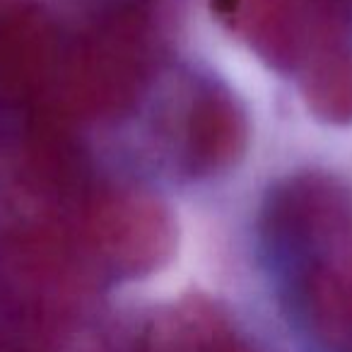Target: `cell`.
I'll use <instances>...</instances> for the list:
<instances>
[{"instance_id": "5b68a950", "label": "cell", "mask_w": 352, "mask_h": 352, "mask_svg": "<svg viewBox=\"0 0 352 352\" xmlns=\"http://www.w3.org/2000/svg\"><path fill=\"white\" fill-rule=\"evenodd\" d=\"M210 6L217 20L270 68L297 73L318 0H210Z\"/></svg>"}, {"instance_id": "30bf717a", "label": "cell", "mask_w": 352, "mask_h": 352, "mask_svg": "<svg viewBox=\"0 0 352 352\" xmlns=\"http://www.w3.org/2000/svg\"><path fill=\"white\" fill-rule=\"evenodd\" d=\"M17 352H30V350H17Z\"/></svg>"}, {"instance_id": "8992f818", "label": "cell", "mask_w": 352, "mask_h": 352, "mask_svg": "<svg viewBox=\"0 0 352 352\" xmlns=\"http://www.w3.org/2000/svg\"><path fill=\"white\" fill-rule=\"evenodd\" d=\"M292 289L311 336L333 352H352V234L299 263Z\"/></svg>"}, {"instance_id": "3957f363", "label": "cell", "mask_w": 352, "mask_h": 352, "mask_svg": "<svg viewBox=\"0 0 352 352\" xmlns=\"http://www.w3.org/2000/svg\"><path fill=\"white\" fill-rule=\"evenodd\" d=\"M263 234L299 263L316 258L352 234V193L321 171L289 176L265 201Z\"/></svg>"}, {"instance_id": "52a82bcc", "label": "cell", "mask_w": 352, "mask_h": 352, "mask_svg": "<svg viewBox=\"0 0 352 352\" xmlns=\"http://www.w3.org/2000/svg\"><path fill=\"white\" fill-rule=\"evenodd\" d=\"M249 145V118L232 92L203 85L191 97L184 116V164L196 176L232 169Z\"/></svg>"}, {"instance_id": "7a4b0ae2", "label": "cell", "mask_w": 352, "mask_h": 352, "mask_svg": "<svg viewBox=\"0 0 352 352\" xmlns=\"http://www.w3.org/2000/svg\"><path fill=\"white\" fill-rule=\"evenodd\" d=\"M179 241L169 206L138 188L87 198L78 220V254L116 278H145L171 261Z\"/></svg>"}, {"instance_id": "9c48e42d", "label": "cell", "mask_w": 352, "mask_h": 352, "mask_svg": "<svg viewBox=\"0 0 352 352\" xmlns=\"http://www.w3.org/2000/svg\"><path fill=\"white\" fill-rule=\"evenodd\" d=\"M138 352H249V347L217 304L188 297L152 316Z\"/></svg>"}, {"instance_id": "ba28073f", "label": "cell", "mask_w": 352, "mask_h": 352, "mask_svg": "<svg viewBox=\"0 0 352 352\" xmlns=\"http://www.w3.org/2000/svg\"><path fill=\"white\" fill-rule=\"evenodd\" d=\"M58 41L51 20L36 8L0 17V94L30 102L58 75Z\"/></svg>"}, {"instance_id": "6da1fadb", "label": "cell", "mask_w": 352, "mask_h": 352, "mask_svg": "<svg viewBox=\"0 0 352 352\" xmlns=\"http://www.w3.org/2000/svg\"><path fill=\"white\" fill-rule=\"evenodd\" d=\"M152 20L138 3L121 6L92 25L58 68L60 104L80 118H111L128 111L152 70Z\"/></svg>"}, {"instance_id": "277c9868", "label": "cell", "mask_w": 352, "mask_h": 352, "mask_svg": "<svg viewBox=\"0 0 352 352\" xmlns=\"http://www.w3.org/2000/svg\"><path fill=\"white\" fill-rule=\"evenodd\" d=\"M307 109L328 126L352 123V32L333 0H318L316 22L297 68Z\"/></svg>"}]
</instances>
